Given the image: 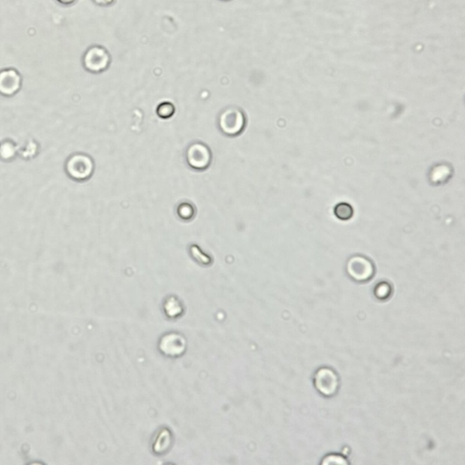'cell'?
I'll list each match as a JSON object with an SVG mask.
<instances>
[{
	"instance_id": "6da1fadb",
	"label": "cell",
	"mask_w": 465,
	"mask_h": 465,
	"mask_svg": "<svg viewBox=\"0 0 465 465\" xmlns=\"http://www.w3.org/2000/svg\"><path fill=\"white\" fill-rule=\"evenodd\" d=\"M111 61L110 53L101 45H93L87 48L82 59L84 68L92 74H101L108 71Z\"/></svg>"
},
{
	"instance_id": "7a4b0ae2",
	"label": "cell",
	"mask_w": 465,
	"mask_h": 465,
	"mask_svg": "<svg viewBox=\"0 0 465 465\" xmlns=\"http://www.w3.org/2000/svg\"><path fill=\"white\" fill-rule=\"evenodd\" d=\"M65 169L66 174L72 179L84 181L91 177L95 164L91 156L83 153H77L66 160Z\"/></svg>"
},
{
	"instance_id": "3957f363",
	"label": "cell",
	"mask_w": 465,
	"mask_h": 465,
	"mask_svg": "<svg viewBox=\"0 0 465 465\" xmlns=\"http://www.w3.org/2000/svg\"><path fill=\"white\" fill-rule=\"evenodd\" d=\"M246 117L237 108H229L223 111L219 117V128L223 134L235 137L244 131Z\"/></svg>"
},
{
	"instance_id": "277c9868",
	"label": "cell",
	"mask_w": 465,
	"mask_h": 465,
	"mask_svg": "<svg viewBox=\"0 0 465 465\" xmlns=\"http://www.w3.org/2000/svg\"><path fill=\"white\" fill-rule=\"evenodd\" d=\"M211 159L210 149L203 143L195 142L186 151V161L195 170H205L210 165Z\"/></svg>"
},
{
	"instance_id": "5b68a950",
	"label": "cell",
	"mask_w": 465,
	"mask_h": 465,
	"mask_svg": "<svg viewBox=\"0 0 465 465\" xmlns=\"http://www.w3.org/2000/svg\"><path fill=\"white\" fill-rule=\"evenodd\" d=\"M22 87V77L15 68H5L0 71V95L13 96L20 92Z\"/></svg>"
},
{
	"instance_id": "8992f818",
	"label": "cell",
	"mask_w": 465,
	"mask_h": 465,
	"mask_svg": "<svg viewBox=\"0 0 465 465\" xmlns=\"http://www.w3.org/2000/svg\"><path fill=\"white\" fill-rule=\"evenodd\" d=\"M347 271L352 279L356 281H367L372 277L374 267L372 263L361 256H355L348 262Z\"/></svg>"
},
{
	"instance_id": "52a82bcc",
	"label": "cell",
	"mask_w": 465,
	"mask_h": 465,
	"mask_svg": "<svg viewBox=\"0 0 465 465\" xmlns=\"http://www.w3.org/2000/svg\"><path fill=\"white\" fill-rule=\"evenodd\" d=\"M316 386L321 394L327 397L333 395L338 388L337 374L327 368L319 370L316 376Z\"/></svg>"
},
{
	"instance_id": "ba28073f",
	"label": "cell",
	"mask_w": 465,
	"mask_h": 465,
	"mask_svg": "<svg viewBox=\"0 0 465 465\" xmlns=\"http://www.w3.org/2000/svg\"><path fill=\"white\" fill-rule=\"evenodd\" d=\"M186 343L183 337L177 334H168L162 339L161 348L165 355L176 356L182 354L185 350Z\"/></svg>"
},
{
	"instance_id": "9c48e42d",
	"label": "cell",
	"mask_w": 465,
	"mask_h": 465,
	"mask_svg": "<svg viewBox=\"0 0 465 465\" xmlns=\"http://www.w3.org/2000/svg\"><path fill=\"white\" fill-rule=\"evenodd\" d=\"M19 155V147L12 140H4L0 143V159L3 161H12Z\"/></svg>"
},
{
	"instance_id": "30bf717a",
	"label": "cell",
	"mask_w": 465,
	"mask_h": 465,
	"mask_svg": "<svg viewBox=\"0 0 465 465\" xmlns=\"http://www.w3.org/2000/svg\"><path fill=\"white\" fill-rule=\"evenodd\" d=\"M334 214L338 219L346 221V220L351 219L353 214H354V210H353L351 205L346 203H342L337 205V207H335Z\"/></svg>"
},
{
	"instance_id": "8fae6325",
	"label": "cell",
	"mask_w": 465,
	"mask_h": 465,
	"mask_svg": "<svg viewBox=\"0 0 465 465\" xmlns=\"http://www.w3.org/2000/svg\"><path fill=\"white\" fill-rule=\"evenodd\" d=\"M38 143H36L35 141L27 142L22 149L19 147V155L27 159L35 158L36 154H38Z\"/></svg>"
},
{
	"instance_id": "7c38bea8",
	"label": "cell",
	"mask_w": 465,
	"mask_h": 465,
	"mask_svg": "<svg viewBox=\"0 0 465 465\" xmlns=\"http://www.w3.org/2000/svg\"><path fill=\"white\" fill-rule=\"evenodd\" d=\"M175 108L170 103H163L158 108V114L161 117H168L173 115Z\"/></svg>"
},
{
	"instance_id": "4fadbf2b",
	"label": "cell",
	"mask_w": 465,
	"mask_h": 465,
	"mask_svg": "<svg viewBox=\"0 0 465 465\" xmlns=\"http://www.w3.org/2000/svg\"><path fill=\"white\" fill-rule=\"evenodd\" d=\"M92 2L98 7L108 8L114 4L115 0H92Z\"/></svg>"
},
{
	"instance_id": "5bb4252c",
	"label": "cell",
	"mask_w": 465,
	"mask_h": 465,
	"mask_svg": "<svg viewBox=\"0 0 465 465\" xmlns=\"http://www.w3.org/2000/svg\"><path fill=\"white\" fill-rule=\"evenodd\" d=\"M57 1L59 2L60 4L68 6L73 4L75 0H57Z\"/></svg>"
},
{
	"instance_id": "9a60e30c",
	"label": "cell",
	"mask_w": 465,
	"mask_h": 465,
	"mask_svg": "<svg viewBox=\"0 0 465 465\" xmlns=\"http://www.w3.org/2000/svg\"><path fill=\"white\" fill-rule=\"evenodd\" d=\"M222 1H230V0H222Z\"/></svg>"
}]
</instances>
